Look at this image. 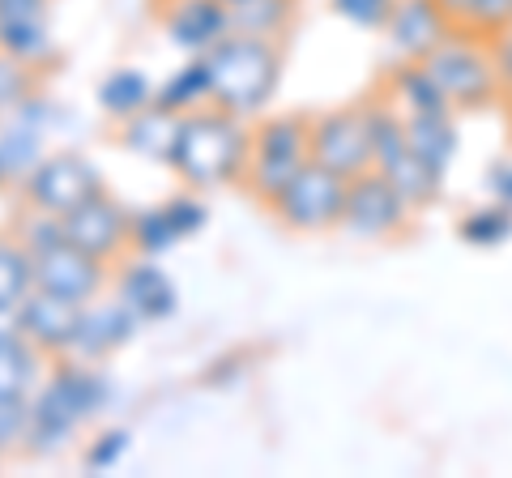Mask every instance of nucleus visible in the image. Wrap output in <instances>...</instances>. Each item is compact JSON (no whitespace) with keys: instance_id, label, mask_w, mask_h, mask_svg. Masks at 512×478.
<instances>
[{"instance_id":"1","label":"nucleus","mask_w":512,"mask_h":478,"mask_svg":"<svg viewBox=\"0 0 512 478\" xmlns=\"http://www.w3.org/2000/svg\"><path fill=\"white\" fill-rule=\"evenodd\" d=\"M107 397H111V385L103 372H94V363H82V359L56 363V372L43 376L39 389L30 393L26 453L47 457L64 449L77 436V427H86L107 406Z\"/></svg>"},{"instance_id":"2","label":"nucleus","mask_w":512,"mask_h":478,"mask_svg":"<svg viewBox=\"0 0 512 478\" xmlns=\"http://www.w3.org/2000/svg\"><path fill=\"white\" fill-rule=\"evenodd\" d=\"M248 146H252V129L231 111H222L214 103H205L197 111H188L180 124V141H175V158L171 171L192 188H222V184H239L248 167Z\"/></svg>"},{"instance_id":"3","label":"nucleus","mask_w":512,"mask_h":478,"mask_svg":"<svg viewBox=\"0 0 512 478\" xmlns=\"http://www.w3.org/2000/svg\"><path fill=\"white\" fill-rule=\"evenodd\" d=\"M205 69H210V103L248 120L265 111L282 86V43L231 30L205 52Z\"/></svg>"},{"instance_id":"4","label":"nucleus","mask_w":512,"mask_h":478,"mask_svg":"<svg viewBox=\"0 0 512 478\" xmlns=\"http://www.w3.org/2000/svg\"><path fill=\"white\" fill-rule=\"evenodd\" d=\"M308 163H312L308 116H274V120H261L252 129L248 167H244V180L239 184H244L261 205H269Z\"/></svg>"},{"instance_id":"5","label":"nucleus","mask_w":512,"mask_h":478,"mask_svg":"<svg viewBox=\"0 0 512 478\" xmlns=\"http://www.w3.org/2000/svg\"><path fill=\"white\" fill-rule=\"evenodd\" d=\"M427 73L436 77V86L444 90V99L453 111H483L500 99V82H495V65H491V43L453 30L427 60Z\"/></svg>"},{"instance_id":"6","label":"nucleus","mask_w":512,"mask_h":478,"mask_svg":"<svg viewBox=\"0 0 512 478\" xmlns=\"http://www.w3.org/2000/svg\"><path fill=\"white\" fill-rule=\"evenodd\" d=\"M346 184L342 175H333L329 167L308 163L282 193L265 205L286 231H303V235H316V231H333L342 227V210H346Z\"/></svg>"},{"instance_id":"7","label":"nucleus","mask_w":512,"mask_h":478,"mask_svg":"<svg viewBox=\"0 0 512 478\" xmlns=\"http://www.w3.org/2000/svg\"><path fill=\"white\" fill-rule=\"evenodd\" d=\"M22 193L35 214L64 218L82 201H90L94 193H103V175L82 154H43L39 163L26 171Z\"/></svg>"},{"instance_id":"8","label":"nucleus","mask_w":512,"mask_h":478,"mask_svg":"<svg viewBox=\"0 0 512 478\" xmlns=\"http://www.w3.org/2000/svg\"><path fill=\"white\" fill-rule=\"evenodd\" d=\"M308 150L312 163L329 167L342 180L372 171V129H367V107H333L325 116L308 120Z\"/></svg>"},{"instance_id":"9","label":"nucleus","mask_w":512,"mask_h":478,"mask_svg":"<svg viewBox=\"0 0 512 478\" xmlns=\"http://www.w3.org/2000/svg\"><path fill=\"white\" fill-rule=\"evenodd\" d=\"M414 218V205L402 197L389 175H380L376 167L355 175L346 184V210H342V231L355 239H389L402 235Z\"/></svg>"},{"instance_id":"10","label":"nucleus","mask_w":512,"mask_h":478,"mask_svg":"<svg viewBox=\"0 0 512 478\" xmlns=\"http://www.w3.org/2000/svg\"><path fill=\"white\" fill-rule=\"evenodd\" d=\"M107 261L90 257L86 248H77L73 239H60V244L35 252V286L39 291H52L64 295L73 304H90L107 291Z\"/></svg>"},{"instance_id":"11","label":"nucleus","mask_w":512,"mask_h":478,"mask_svg":"<svg viewBox=\"0 0 512 478\" xmlns=\"http://www.w3.org/2000/svg\"><path fill=\"white\" fill-rule=\"evenodd\" d=\"M64 235L73 239L77 248H86L90 257H99V261H116L120 252L133 248V214L124 210V205L116 197H107V188L103 193H94L90 201H82L73 214H64Z\"/></svg>"},{"instance_id":"12","label":"nucleus","mask_w":512,"mask_h":478,"mask_svg":"<svg viewBox=\"0 0 512 478\" xmlns=\"http://www.w3.org/2000/svg\"><path fill=\"white\" fill-rule=\"evenodd\" d=\"M158 22H163L167 39L188 56H205L235 30L231 5L222 0H158Z\"/></svg>"},{"instance_id":"13","label":"nucleus","mask_w":512,"mask_h":478,"mask_svg":"<svg viewBox=\"0 0 512 478\" xmlns=\"http://www.w3.org/2000/svg\"><path fill=\"white\" fill-rule=\"evenodd\" d=\"M0 52L43 69L52 60V0H0Z\"/></svg>"},{"instance_id":"14","label":"nucleus","mask_w":512,"mask_h":478,"mask_svg":"<svg viewBox=\"0 0 512 478\" xmlns=\"http://www.w3.org/2000/svg\"><path fill=\"white\" fill-rule=\"evenodd\" d=\"M82 308L86 304H73L64 295H52V291H30L26 304L18 308L22 316V338L30 346H39L47 359H64L73 346V333H77V321H82Z\"/></svg>"},{"instance_id":"15","label":"nucleus","mask_w":512,"mask_h":478,"mask_svg":"<svg viewBox=\"0 0 512 478\" xmlns=\"http://www.w3.org/2000/svg\"><path fill=\"white\" fill-rule=\"evenodd\" d=\"M141 329V321L128 312L120 299H90L82 308V321H77L73 346L64 359H82V363H103L107 355H116L120 346L133 342V333Z\"/></svg>"},{"instance_id":"16","label":"nucleus","mask_w":512,"mask_h":478,"mask_svg":"<svg viewBox=\"0 0 512 478\" xmlns=\"http://www.w3.org/2000/svg\"><path fill=\"white\" fill-rule=\"evenodd\" d=\"M457 22L436 5V0H397L389 22H384V35L397 47L402 60H427L436 47L453 35Z\"/></svg>"},{"instance_id":"17","label":"nucleus","mask_w":512,"mask_h":478,"mask_svg":"<svg viewBox=\"0 0 512 478\" xmlns=\"http://www.w3.org/2000/svg\"><path fill=\"white\" fill-rule=\"evenodd\" d=\"M116 299L141 325H154V321H167L175 312L180 291H175V282L167 278V269L158 265V257H141L116 274Z\"/></svg>"},{"instance_id":"18","label":"nucleus","mask_w":512,"mask_h":478,"mask_svg":"<svg viewBox=\"0 0 512 478\" xmlns=\"http://www.w3.org/2000/svg\"><path fill=\"white\" fill-rule=\"evenodd\" d=\"M180 124H184L180 111H171L163 103H150V107H141L137 116L120 120V141H124L128 154L146 158V163H167L171 167L175 141H180Z\"/></svg>"},{"instance_id":"19","label":"nucleus","mask_w":512,"mask_h":478,"mask_svg":"<svg viewBox=\"0 0 512 478\" xmlns=\"http://www.w3.org/2000/svg\"><path fill=\"white\" fill-rule=\"evenodd\" d=\"M406 141L431 171L448 175V167H453V158L461 150L453 111H419V116H406Z\"/></svg>"},{"instance_id":"20","label":"nucleus","mask_w":512,"mask_h":478,"mask_svg":"<svg viewBox=\"0 0 512 478\" xmlns=\"http://www.w3.org/2000/svg\"><path fill=\"white\" fill-rule=\"evenodd\" d=\"M389 103L402 111V116H419V111H453L423 60H406V65L389 77Z\"/></svg>"},{"instance_id":"21","label":"nucleus","mask_w":512,"mask_h":478,"mask_svg":"<svg viewBox=\"0 0 512 478\" xmlns=\"http://www.w3.org/2000/svg\"><path fill=\"white\" fill-rule=\"evenodd\" d=\"M47 355L26 338H5L0 342V397H30L43 380Z\"/></svg>"},{"instance_id":"22","label":"nucleus","mask_w":512,"mask_h":478,"mask_svg":"<svg viewBox=\"0 0 512 478\" xmlns=\"http://www.w3.org/2000/svg\"><path fill=\"white\" fill-rule=\"evenodd\" d=\"M154 103V82L141 69H111L99 86V107L111 120H128Z\"/></svg>"},{"instance_id":"23","label":"nucleus","mask_w":512,"mask_h":478,"mask_svg":"<svg viewBox=\"0 0 512 478\" xmlns=\"http://www.w3.org/2000/svg\"><path fill=\"white\" fill-rule=\"evenodd\" d=\"M154 103L180 111V116L210 103V69H205V56H188V65H180L154 90Z\"/></svg>"},{"instance_id":"24","label":"nucleus","mask_w":512,"mask_h":478,"mask_svg":"<svg viewBox=\"0 0 512 478\" xmlns=\"http://www.w3.org/2000/svg\"><path fill=\"white\" fill-rule=\"evenodd\" d=\"M35 291V257L18 235H0V308H22Z\"/></svg>"},{"instance_id":"25","label":"nucleus","mask_w":512,"mask_h":478,"mask_svg":"<svg viewBox=\"0 0 512 478\" xmlns=\"http://www.w3.org/2000/svg\"><path fill=\"white\" fill-rule=\"evenodd\" d=\"M291 18H295V0H244V5L231 9L235 30L261 35V39H282Z\"/></svg>"},{"instance_id":"26","label":"nucleus","mask_w":512,"mask_h":478,"mask_svg":"<svg viewBox=\"0 0 512 478\" xmlns=\"http://www.w3.org/2000/svg\"><path fill=\"white\" fill-rule=\"evenodd\" d=\"M457 235L466 239V244H474V248H500L504 239L512 235V210L500 205V201L478 205V210H470L466 218L457 222Z\"/></svg>"},{"instance_id":"27","label":"nucleus","mask_w":512,"mask_h":478,"mask_svg":"<svg viewBox=\"0 0 512 478\" xmlns=\"http://www.w3.org/2000/svg\"><path fill=\"white\" fill-rule=\"evenodd\" d=\"M39 94V69L26 60L0 52V120H9L22 103H30Z\"/></svg>"},{"instance_id":"28","label":"nucleus","mask_w":512,"mask_h":478,"mask_svg":"<svg viewBox=\"0 0 512 478\" xmlns=\"http://www.w3.org/2000/svg\"><path fill=\"white\" fill-rule=\"evenodd\" d=\"M133 252H141V257H163L167 248L180 244V235H175V227L167 222V210L158 205V210H137L133 214Z\"/></svg>"},{"instance_id":"29","label":"nucleus","mask_w":512,"mask_h":478,"mask_svg":"<svg viewBox=\"0 0 512 478\" xmlns=\"http://www.w3.org/2000/svg\"><path fill=\"white\" fill-rule=\"evenodd\" d=\"M457 26L466 30V35L491 43L495 35H504L512 26V0H470V9L461 13Z\"/></svg>"},{"instance_id":"30","label":"nucleus","mask_w":512,"mask_h":478,"mask_svg":"<svg viewBox=\"0 0 512 478\" xmlns=\"http://www.w3.org/2000/svg\"><path fill=\"white\" fill-rule=\"evenodd\" d=\"M30 432V397H0V453L26 449Z\"/></svg>"},{"instance_id":"31","label":"nucleus","mask_w":512,"mask_h":478,"mask_svg":"<svg viewBox=\"0 0 512 478\" xmlns=\"http://www.w3.org/2000/svg\"><path fill=\"white\" fill-rule=\"evenodd\" d=\"M329 5L350 26H359V30H384V22H389V13H393L397 0H329Z\"/></svg>"},{"instance_id":"32","label":"nucleus","mask_w":512,"mask_h":478,"mask_svg":"<svg viewBox=\"0 0 512 478\" xmlns=\"http://www.w3.org/2000/svg\"><path fill=\"white\" fill-rule=\"evenodd\" d=\"M128 436L124 427H111V432H103L99 440H90V449H86V470L94 474H107V470H116L120 466V457L128 453Z\"/></svg>"},{"instance_id":"33","label":"nucleus","mask_w":512,"mask_h":478,"mask_svg":"<svg viewBox=\"0 0 512 478\" xmlns=\"http://www.w3.org/2000/svg\"><path fill=\"white\" fill-rule=\"evenodd\" d=\"M163 210H167V222L175 227V235H180V239L201 235V227L210 222V214H205V205H201L197 197H192V193H180V197L163 201Z\"/></svg>"},{"instance_id":"34","label":"nucleus","mask_w":512,"mask_h":478,"mask_svg":"<svg viewBox=\"0 0 512 478\" xmlns=\"http://www.w3.org/2000/svg\"><path fill=\"white\" fill-rule=\"evenodd\" d=\"M491 65H495V82H500V94L512 99V26L504 35L491 39Z\"/></svg>"},{"instance_id":"35","label":"nucleus","mask_w":512,"mask_h":478,"mask_svg":"<svg viewBox=\"0 0 512 478\" xmlns=\"http://www.w3.org/2000/svg\"><path fill=\"white\" fill-rule=\"evenodd\" d=\"M487 188H491L495 201L512 210V163H495V167L487 171Z\"/></svg>"},{"instance_id":"36","label":"nucleus","mask_w":512,"mask_h":478,"mask_svg":"<svg viewBox=\"0 0 512 478\" xmlns=\"http://www.w3.org/2000/svg\"><path fill=\"white\" fill-rule=\"evenodd\" d=\"M436 5H440V9H444L453 22H461V13L470 9V0H436Z\"/></svg>"},{"instance_id":"37","label":"nucleus","mask_w":512,"mask_h":478,"mask_svg":"<svg viewBox=\"0 0 512 478\" xmlns=\"http://www.w3.org/2000/svg\"><path fill=\"white\" fill-rule=\"evenodd\" d=\"M9 184V171H5V163H0V188H5Z\"/></svg>"},{"instance_id":"38","label":"nucleus","mask_w":512,"mask_h":478,"mask_svg":"<svg viewBox=\"0 0 512 478\" xmlns=\"http://www.w3.org/2000/svg\"><path fill=\"white\" fill-rule=\"evenodd\" d=\"M222 5H231V9H235V5H244V0H222Z\"/></svg>"},{"instance_id":"39","label":"nucleus","mask_w":512,"mask_h":478,"mask_svg":"<svg viewBox=\"0 0 512 478\" xmlns=\"http://www.w3.org/2000/svg\"><path fill=\"white\" fill-rule=\"evenodd\" d=\"M0 457H5V453H0Z\"/></svg>"}]
</instances>
